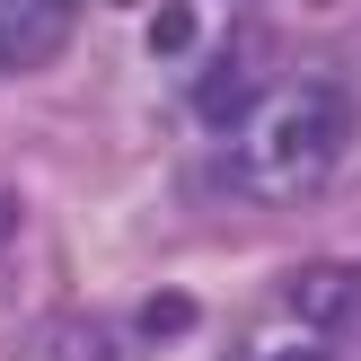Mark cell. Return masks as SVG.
<instances>
[{"label": "cell", "mask_w": 361, "mask_h": 361, "mask_svg": "<svg viewBox=\"0 0 361 361\" xmlns=\"http://www.w3.org/2000/svg\"><path fill=\"white\" fill-rule=\"evenodd\" d=\"M18 361H115V326L106 317H44V326H27V344H18Z\"/></svg>", "instance_id": "4"}, {"label": "cell", "mask_w": 361, "mask_h": 361, "mask_svg": "<svg viewBox=\"0 0 361 361\" xmlns=\"http://www.w3.org/2000/svg\"><path fill=\"white\" fill-rule=\"evenodd\" d=\"M256 97H264V88H256V53H221V62L194 80V115H203V123H247Z\"/></svg>", "instance_id": "5"}, {"label": "cell", "mask_w": 361, "mask_h": 361, "mask_svg": "<svg viewBox=\"0 0 361 361\" xmlns=\"http://www.w3.org/2000/svg\"><path fill=\"white\" fill-rule=\"evenodd\" d=\"M176 326H194V309H185V300H159V309H150V335H176Z\"/></svg>", "instance_id": "7"}, {"label": "cell", "mask_w": 361, "mask_h": 361, "mask_svg": "<svg viewBox=\"0 0 361 361\" xmlns=\"http://www.w3.org/2000/svg\"><path fill=\"white\" fill-rule=\"evenodd\" d=\"M9 229H18V203H9V194H0V247H9Z\"/></svg>", "instance_id": "9"}, {"label": "cell", "mask_w": 361, "mask_h": 361, "mask_svg": "<svg viewBox=\"0 0 361 361\" xmlns=\"http://www.w3.org/2000/svg\"><path fill=\"white\" fill-rule=\"evenodd\" d=\"M194 44V9H168V18H150V53H185Z\"/></svg>", "instance_id": "6"}, {"label": "cell", "mask_w": 361, "mask_h": 361, "mask_svg": "<svg viewBox=\"0 0 361 361\" xmlns=\"http://www.w3.org/2000/svg\"><path fill=\"white\" fill-rule=\"evenodd\" d=\"M80 27V0H0V62H53Z\"/></svg>", "instance_id": "3"}, {"label": "cell", "mask_w": 361, "mask_h": 361, "mask_svg": "<svg viewBox=\"0 0 361 361\" xmlns=\"http://www.w3.org/2000/svg\"><path fill=\"white\" fill-rule=\"evenodd\" d=\"M256 361H317V335H300V344H264Z\"/></svg>", "instance_id": "8"}, {"label": "cell", "mask_w": 361, "mask_h": 361, "mask_svg": "<svg viewBox=\"0 0 361 361\" xmlns=\"http://www.w3.org/2000/svg\"><path fill=\"white\" fill-rule=\"evenodd\" d=\"M291 317H300V335H344L361 317V264H344V256L300 264L291 274Z\"/></svg>", "instance_id": "2"}, {"label": "cell", "mask_w": 361, "mask_h": 361, "mask_svg": "<svg viewBox=\"0 0 361 361\" xmlns=\"http://www.w3.org/2000/svg\"><path fill=\"white\" fill-rule=\"evenodd\" d=\"M353 150V97L335 80H282L238 123V185L256 203H309Z\"/></svg>", "instance_id": "1"}]
</instances>
